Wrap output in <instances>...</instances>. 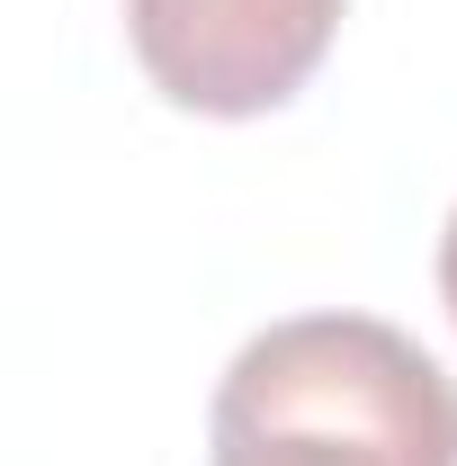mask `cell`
Here are the masks:
<instances>
[{
  "label": "cell",
  "mask_w": 457,
  "mask_h": 466,
  "mask_svg": "<svg viewBox=\"0 0 457 466\" xmlns=\"http://www.w3.org/2000/svg\"><path fill=\"white\" fill-rule=\"evenodd\" d=\"M341 9L350 0H126V46L171 108L242 126L323 72Z\"/></svg>",
  "instance_id": "7a4b0ae2"
},
{
  "label": "cell",
  "mask_w": 457,
  "mask_h": 466,
  "mask_svg": "<svg viewBox=\"0 0 457 466\" xmlns=\"http://www.w3.org/2000/svg\"><path fill=\"white\" fill-rule=\"evenodd\" d=\"M207 466H457V377L377 314H287L216 377Z\"/></svg>",
  "instance_id": "6da1fadb"
},
{
  "label": "cell",
  "mask_w": 457,
  "mask_h": 466,
  "mask_svg": "<svg viewBox=\"0 0 457 466\" xmlns=\"http://www.w3.org/2000/svg\"><path fill=\"white\" fill-rule=\"evenodd\" d=\"M440 305H449V323H457V207H449V225H440Z\"/></svg>",
  "instance_id": "3957f363"
}]
</instances>
